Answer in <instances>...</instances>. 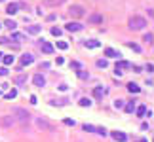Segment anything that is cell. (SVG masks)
Returning <instances> with one entry per match:
<instances>
[{"instance_id":"obj_1","label":"cell","mask_w":154,"mask_h":142,"mask_svg":"<svg viewBox=\"0 0 154 142\" xmlns=\"http://www.w3.org/2000/svg\"><path fill=\"white\" fill-rule=\"evenodd\" d=\"M11 117L15 119V123H19L23 129L29 125V121H31V114L25 110V108H19V106H15L14 110H11Z\"/></svg>"},{"instance_id":"obj_2","label":"cell","mask_w":154,"mask_h":142,"mask_svg":"<svg viewBox=\"0 0 154 142\" xmlns=\"http://www.w3.org/2000/svg\"><path fill=\"white\" fill-rule=\"evenodd\" d=\"M128 27L131 28V30H141V28L147 27V19H145V17H139V15H133V17L128 21Z\"/></svg>"},{"instance_id":"obj_3","label":"cell","mask_w":154,"mask_h":142,"mask_svg":"<svg viewBox=\"0 0 154 142\" xmlns=\"http://www.w3.org/2000/svg\"><path fill=\"white\" fill-rule=\"evenodd\" d=\"M128 68H131V63H128V61H118V63H116V66H114L116 76H120L124 70H128Z\"/></svg>"},{"instance_id":"obj_4","label":"cell","mask_w":154,"mask_h":142,"mask_svg":"<svg viewBox=\"0 0 154 142\" xmlns=\"http://www.w3.org/2000/svg\"><path fill=\"white\" fill-rule=\"evenodd\" d=\"M65 28H67L68 32H78V30H82V28H84V25H82V23H78V21H71V23L65 25Z\"/></svg>"},{"instance_id":"obj_5","label":"cell","mask_w":154,"mask_h":142,"mask_svg":"<svg viewBox=\"0 0 154 142\" xmlns=\"http://www.w3.org/2000/svg\"><path fill=\"white\" fill-rule=\"evenodd\" d=\"M36 125H38L40 129H46V131H53V125L48 119H44V117H38V119H36Z\"/></svg>"},{"instance_id":"obj_6","label":"cell","mask_w":154,"mask_h":142,"mask_svg":"<svg viewBox=\"0 0 154 142\" xmlns=\"http://www.w3.org/2000/svg\"><path fill=\"white\" fill-rule=\"evenodd\" d=\"M32 83H34L36 87H44V85H46V78H44L42 74H34L32 76Z\"/></svg>"},{"instance_id":"obj_7","label":"cell","mask_w":154,"mask_h":142,"mask_svg":"<svg viewBox=\"0 0 154 142\" xmlns=\"http://www.w3.org/2000/svg\"><path fill=\"white\" fill-rule=\"evenodd\" d=\"M111 135H112V138H114L116 142H125V140H128V135L122 133V131H112Z\"/></svg>"},{"instance_id":"obj_8","label":"cell","mask_w":154,"mask_h":142,"mask_svg":"<svg viewBox=\"0 0 154 142\" xmlns=\"http://www.w3.org/2000/svg\"><path fill=\"white\" fill-rule=\"evenodd\" d=\"M68 11H71V15H72V17H82V15L86 13L82 6H72V8H71Z\"/></svg>"},{"instance_id":"obj_9","label":"cell","mask_w":154,"mask_h":142,"mask_svg":"<svg viewBox=\"0 0 154 142\" xmlns=\"http://www.w3.org/2000/svg\"><path fill=\"white\" fill-rule=\"evenodd\" d=\"M32 63H34V55L32 53H25L21 57V68L27 66V64H32Z\"/></svg>"},{"instance_id":"obj_10","label":"cell","mask_w":154,"mask_h":142,"mask_svg":"<svg viewBox=\"0 0 154 142\" xmlns=\"http://www.w3.org/2000/svg\"><path fill=\"white\" fill-rule=\"evenodd\" d=\"M40 49H42L44 53H48V55H50V53H53V49H55V47L51 46L50 42H44V40H42V42H40Z\"/></svg>"},{"instance_id":"obj_11","label":"cell","mask_w":154,"mask_h":142,"mask_svg":"<svg viewBox=\"0 0 154 142\" xmlns=\"http://www.w3.org/2000/svg\"><path fill=\"white\" fill-rule=\"evenodd\" d=\"M63 2H67V0H42V4L46 8H55V6H61Z\"/></svg>"},{"instance_id":"obj_12","label":"cell","mask_w":154,"mask_h":142,"mask_svg":"<svg viewBox=\"0 0 154 142\" xmlns=\"http://www.w3.org/2000/svg\"><path fill=\"white\" fill-rule=\"evenodd\" d=\"M84 47H88V49H95V47H101V42H99V40H86V42H84Z\"/></svg>"},{"instance_id":"obj_13","label":"cell","mask_w":154,"mask_h":142,"mask_svg":"<svg viewBox=\"0 0 154 142\" xmlns=\"http://www.w3.org/2000/svg\"><path fill=\"white\" fill-rule=\"evenodd\" d=\"M17 11H19V4H14V2L8 4V8H6V13L8 15H15Z\"/></svg>"},{"instance_id":"obj_14","label":"cell","mask_w":154,"mask_h":142,"mask_svg":"<svg viewBox=\"0 0 154 142\" xmlns=\"http://www.w3.org/2000/svg\"><path fill=\"white\" fill-rule=\"evenodd\" d=\"M0 123L4 125V127H14L15 125V119L11 116H6V117H2V121H0Z\"/></svg>"},{"instance_id":"obj_15","label":"cell","mask_w":154,"mask_h":142,"mask_svg":"<svg viewBox=\"0 0 154 142\" xmlns=\"http://www.w3.org/2000/svg\"><path fill=\"white\" fill-rule=\"evenodd\" d=\"M105 55H107L108 59H118L120 57V53L116 49H112V47H107V49H105Z\"/></svg>"},{"instance_id":"obj_16","label":"cell","mask_w":154,"mask_h":142,"mask_svg":"<svg viewBox=\"0 0 154 142\" xmlns=\"http://www.w3.org/2000/svg\"><path fill=\"white\" fill-rule=\"evenodd\" d=\"M105 93H107V91H105V87H103V85H97V87L93 89V97H95V99H101V97H103Z\"/></svg>"},{"instance_id":"obj_17","label":"cell","mask_w":154,"mask_h":142,"mask_svg":"<svg viewBox=\"0 0 154 142\" xmlns=\"http://www.w3.org/2000/svg\"><path fill=\"white\" fill-rule=\"evenodd\" d=\"M88 21H90V23H103V15H99V13H91L90 17H88Z\"/></svg>"},{"instance_id":"obj_18","label":"cell","mask_w":154,"mask_h":142,"mask_svg":"<svg viewBox=\"0 0 154 142\" xmlns=\"http://www.w3.org/2000/svg\"><path fill=\"white\" fill-rule=\"evenodd\" d=\"M40 30H42V27H40V25H31V27H27V34H38Z\"/></svg>"},{"instance_id":"obj_19","label":"cell","mask_w":154,"mask_h":142,"mask_svg":"<svg viewBox=\"0 0 154 142\" xmlns=\"http://www.w3.org/2000/svg\"><path fill=\"white\" fill-rule=\"evenodd\" d=\"M14 61H15V57H14V55H4V57H2V63L6 64V66L14 64Z\"/></svg>"},{"instance_id":"obj_20","label":"cell","mask_w":154,"mask_h":142,"mask_svg":"<svg viewBox=\"0 0 154 142\" xmlns=\"http://www.w3.org/2000/svg\"><path fill=\"white\" fill-rule=\"evenodd\" d=\"M128 91H129V93H135V95H137V93L141 91V87H139L137 83H133V82H131V83H128Z\"/></svg>"},{"instance_id":"obj_21","label":"cell","mask_w":154,"mask_h":142,"mask_svg":"<svg viewBox=\"0 0 154 142\" xmlns=\"http://www.w3.org/2000/svg\"><path fill=\"white\" fill-rule=\"evenodd\" d=\"M124 110L128 112V114H133V110H135V102H133V100H129V102L124 106Z\"/></svg>"},{"instance_id":"obj_22","label":"cell","mask_w":154,"mask_h":142,"mask_svg":"<svg viewBox=\"0 0 154 142\" xmlns=\"http://www.w3.org/2000/svg\"><path fill=\"white\" fill-rule=\"evenodd\" d=\"M80 106H91V99H88V97H82V99L78 100Z\"/></svg>"},{"instance_id":"obj_23","label":"cell","mask_w":154,"mask_h":142,"mask_svg":"<svg viewBox=\"0 0 154 142\" xmlns=\"http://www.w3.org/2000/svg\"><path fill=\"white\" fill-rule=\"evenodd\" d=\"M55 47H57V49H61V51H65V49H68V44L63 42V40H59V42L55 44Z\"/></svg>"},{"instance_id":"obj_24","label":"cell","mask_w":154,"mask_h":142,"mask_svg":"<svg viewBox=\"0 0 154 142\" xmlns=\"http://www.w3.org/2000/svg\"><path fill=\"white\" fill-rule=\"evenodd\" d=\"M135 112L139 117H145V112H147V106H135Z\"/></svg>"},{"instance_id":"obj_25","label":"cell","mask_w":154,"mask_h":142,"mask_svg":"<svg viewBox=\"0 0 154 142\" xmlns=\"http://www.w3.org/2000/svg\"><path fill=\"white\" fill-rule=\"evenodd\" d=\"M25 82H27V76H23V74L15 76V83H17V85H23Z\"/></svg>"},{"instance_id":"obj_26","label":"cell","mask_w":154,"mask_h":142,"mask_svg":"<svg viewBox=\"0 0 154 142\" xmlns=\"http://www.w3.org/2000/svg\"><path fill=\"white\" fill-rule=\"evenodd\" d=\"M143 42H145V44H148V46H150V44H152V32H147V34L143 36Z\"/></svg>"},{"instance_id":"obj_27","label":"cell","mask_w":154,"mask_h":142,"mask_svg":"<svg viewBox=\"0 0 154 142\" xmlns=\"http://www.w3.org/2000/svg\"><path fill=\"white\" fill-rule=\"evenodd\" d=\"M4 25H6L8 28H10V30H15V27H17V23H15V21H11V19H8V21L4 23Z\"/></svg>"},{"instance_id":"obj_28","label":"cell","mask_w":154,"mask_h":142,"mask_svg":"<svg viewBox=\"0 0 154 142\" xmlns=\"http://www.w3.org/2000/svg\"><path fill=\"white\" fill-rule=\"evenodd\" d=\"M125 106V100L124 99H116L114 100V108H124Z\"/></svg>"},{"instance_id":"obj_29","label":"cell","mask_w":154,"mask_h":142,"mask_svg":"<svg viewBox=\"0 0 154 142\" xmlns=\"http://www.w3.org/2000/svg\"><path fill=\"white\" fill-rule=\"evenodd\" d=\"M15 97H17V89H11V91H8V93H6V99H10V100H11V99H15Z\"/></svg>"},{"instance_id":"obj_30","label":"cell","mask_w":154,"mask_h":142,"mask_svg":"<svg viewBox=\"0 0 154 142\" xmlns=\"http://www.w3.org/2000/svg\"><path fill=\"white\" fill-rule=\"evenodd\" d=\"M11 38H14V40H19V42H21V40H25V34H21V32H14V34H11Z\"/></svg>"},{"instance_id":"obj_31","label":"cell","mask_w":154,"mask_h":142,"mask_svg":"<svg viewBox=\"0 0 154 142\" xmlns=\"http://www.w3.org/2000/svg\"><path fill=\"white\" fill-rule=\"evenodd\" d=\"M97 66H99V68H107L108 66L107 59H99V61H97Z\"/></svg>"},{"instance_id":"obj_32","label":"cell","mask_w":154,"mask_h":142,"mask_svg":"<svg viewBox=\"0 0 154 142\" xmlns=\"http://www.w3.org/2000/svg\"><path fill=\"white\" fill-rule=\"evenodd\" d=\"M71 68H74V70L78 72V70H82V64H80V63H76V61H72V63H71Z\"/></svg>"},{"instance_id":"obj_33","label":"cell","mask_w":154,"mask_h":142,"mask_svg":"<svg viewBox=\"0 0 154 142\" xmlns=\"http://www.w3.org/2000/svg\"><path fill=\"white\" fill-rule=\"evenodd\" d=\"M95 133H97V135H101V136H105V135H107V129H105V127H95Z\"/></svg>"},{"instance_id":"obj_34","label":"cell","mask_w":154,"mask_h":142,"mask_svg":"<svg viewBox=\"0 0 154 142\" xmlns=\"http://www.w3.org/2000/svg\"><path fill=\"white\" fill-rule=\"evenodd\" d=\"M61 28H59V27H53V28H51V34H53V36H61Z\"/></svg>"},{"instance_id":"obj_35","label":"cell","mask_w":154,"mask_h":142,"mask_svg":"<svg viewBox=\"0 0 154 142\" xmlns=\"http://www.w3.org/2000/svg\"><path fill=\"white\" fill-rule=\"evenodd\" d=\"M84 131H88V133H95V127H93V125H84Z\"/></svg>"},{"instance_id":"obj_36","label":"cell","mask_w":154,"mask_h":142,"mask_svg":"<svg viewBox=\"0 0 154 142\" xmlns=\"http://www.w3.org/2000/svg\"><path fill=\"white\" fill-rule=\"evenodd\" d=\"M128 46H129V47H131V49H133V51H141V47H139V46H137V44H133V42H131V44H128Z\"/></svg>"},{"instance_id":"obj_37","label":"cell","mask_w":154,"mask_h":142,"mask_svg":"<svg viewBox=\"0 0 154 142\" xmlns=\"http://www.w3.org/2000/svg\"><path fill=\"white\" fill-rule=\"evenodd\" d=\"M78 76H80L82 80H86V78H88V72H84V70H78Z\"/></svg>"},{"instance_id":"obj_38","label":"cell","mask_w":154,"mask_h":142,"mask_svg":"<svg viewBox=\"0 0 154 142\" xmlns=\"http://www.w3.org/2000/svg\"><path fill=\"white\" fill-rule=\"evenodd\" d=\"M63 123H65V125H68V127H71V125H74V119H68V117H67V119H65Z\"/></svg>"},{"instance_id":"obj_39","label":"cell","mask_w":154,"mask_h":142,"mask_svg":"<svg viewBox=\"0 0 154 142\" xmlns=\"http://www.w3.org/2000/svg\"><path fill=\"white\" fill-rule=\"evenodd\" d=\"M6 74H8V68L2 66V68H0V76H6Z\"/></svg>"},{"instance_id":"obj_40","label":"cell","mask_w":154,"mask_h":142,"mask_svg":"<svg viewBox=\"0 0 154 142\" xmlns=\"http://www.w3.org/2000/svg\"><path fill=\"white\" fill-rule=\"evenodd\" d=\"M38 102V99H36V95H31V104H36Z\"/></svg>"},{"instance_id":"obj_41","label":"cell","mask_w":154,"mask_h":142,"mask_svg":"<svg viewBox=\"0 0 154 142\" xmlns=\"http://www.w3.org/2000/svg\"><path fill=\"white\" fill-rule=\"evenodd\" d=\"M42 68H44V70H46V68H50V63H42V64H40V70H42Z\"/></svg>"},{"instance_id":"obj_42","label":"cell","mask_w":154,"mask_h":142,"mask_svg":"<svg viewBox=\"0 0 154 142\" xmlns=\"http://www.w3.org/2000/svg\"><path fill=\"white\" fill-rule=\"evenodd\" d=\"M2 57H4V53H0V61H2Z\"/></svg>"},{"instance_id":"obj_43","label":"cell","mask_w":154,"mask_h":142,"mask_svg":"<svg viewBox=\"0 0 154 142\" xmlns=\"http://www.w3.org/2000/svg\"><path fill=\"white\" fill-rule=\"evenodd\" d=\"M139 142H147V140H139Z\"/></svg>"},{"instance_id":"obj_44","label":"cell","mask_w":154,"mask_h":142,"mask_svg":"<svg viewBox=\"0 0 154 142\" xmlns=\"http://www.w3.org/2000/svg\"><path fill=\"white\" fill-rule=\"evenodd\" d=\"M0 2H6V0H0Z\"/></svg>"},{"instance_id":"obj_45","label":"cell","mask_w":154,"mask_h":142,"mask_svg":"<svg viewBox=\"0 0 154 142\" xmlns=\"http://www.w3.org/2000/svg\"><path fill=\"white\" fill-rule=\"evenodd\" d=\"M0 28H2V25H0Z\"/></svg>"}]
</instances>
